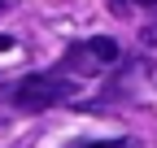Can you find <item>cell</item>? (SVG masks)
I'll return each mask as SVG.
<instances>
[{"mask_svg": "<svg viewBox=\"0 0 157 148\" xmlns=\"http://www.w3.org/2000/svg\"><path fill=\"white\" fill-rule=\"evenodd\" d=\"M74 96V83L66 74H26L22 83L13 87V105L26 109V113H39V109H52Z\"/></svg>", "mask_w": 157, "mask_h": 148, "instance_id": "6da1fadb", "label": "cell"}, {"mask_svg": "<svg viewBox=\"0 0 157 148\" xmlns=\"http://www.w3.org/2000/svg\"><path fill=\"white\" fill-rule=\"evenodd\" d=\"M87 52H92V61H96V65H109V61L122 57L118 39H109V35H96V39H87Z\"/></svg>", "mask_w": 157, "mask_h": 148, "instance_id": "7a4b0ae2", "label": "cell"}, {"mask_svg": "<svg viewBox=\"0 0 157 148\" xmlns=\"http://www.w3.org/2000/svg\"><path fill=\"white\" fill-rule=\"evenodd\" d=\"M66 70H83V74H96V61H92L87 44H83V48H70V52H66Z\"/></svg>", "mask_w": 157, "mask_h": 148, "instance_id": "3957f363", "label": "cell"}, {"mask_svg": "<svg viewBox=\"0 0 157 148\" xmlns=\"http://www.w3.org/2000/svg\"><path fill=\"white\" fill-rule=\"evenodd\" d=\"M140 44H148V48H157V22H148V26L140 31Z\"/></svg>", "mask_w": 157, "mask_h": 148, "instance_id": "277c9868", "label": "cell"}, {"mask_svg": "<svg viewBox=\"0 0 157 148\" xmlns=\"http://www.w3.org/2000/svg\"><path fill=\"white\" fill-rule=\"evenodd\" d=\"M109 13H118V17H127V13H131V0H109Z\"/></svg>", "mask_w": 157, "mask_h": 148, "instance_id": "5b68a950", "label": "cell"}, {"mask_svg": "<svg viewBox=\"0 0 157 148\" xmlns=\"http://www.w3.org/2000/svg\"><path fill=\"white\" fill-rule=\"evenodd\" d=\"M13 48V35H0V52H9Z\"/></svg>", "mask_w": 157, "mask_h": 148, "instance_id": "8992f818", "label": "cell"}, {"mask_svg": "<svg viewBox=\"0 0 157 148\" xmlns=\"http://www.w3.org/2000/svg\"><path fill=\"white\" fill-rule=\"evenodd\" d=\"M131 5H144V9H157V0H131Z\"/></svg>", "mask_w": 157, "mask_h": 148, "instance_id": "52a82bcc", "label": "cell"}, {"mask_svg": "<svg viewBox=\"0 0 157 148\" xmlns=\"http://www.w3.org/2000/svg\"><path fill=\"white\" fill-rule=\"evenodd\" d=\"M5 13H9V0H0V17H5Z\"/></svg>", "mask_w": 157, "mask_h": 148, "instance_id": "ba28073f", "label": "cell"}, {"mask_svg": "<svg viewBox=\"0 0 157 148\" xmlns=\"http://www.w3.org/2000/svg\"><path fill=\"white\" fill-rule=\"evenodd\" d=\"M148 79H153V87H157V65H153V70H148Z\"/></svg>", "mask_w": 157, "mask_h": 148, "instance_id": "9c48e42d", "label": "cell"}, {"mask_svg": "<svg viewBox=\"0 0 157 148\" xmlns=\"http://www.w3.org/2000/svg\"><path fill=\"white\" fill-rule=\"evenodd\" d=\"M0 96H5V83H0Z\"/></svg>", "mask_w": 157, "mask_h": 148, "instance_id": "30bf717a", "label": "cell"}]
</instances>
